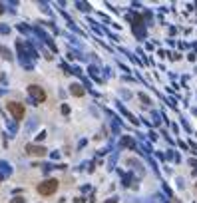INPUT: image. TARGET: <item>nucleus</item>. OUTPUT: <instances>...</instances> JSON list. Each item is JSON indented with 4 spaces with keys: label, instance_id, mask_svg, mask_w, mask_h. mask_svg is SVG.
<instances>
[{
    "label": "nucleus",
    "instance_id": "obj_12",
    "mask_svg": "<svg viewBox=\"0 0 197 203\" xmlns=\"http://www.w3.org/2000/svg\"><path fill=\"white\" fill-rule=\"evenodd\" d=\"M10 203H24V199H22V197H16V199H12Z\"/></svg>",
    "mask_w": 197,
    "mask_h": 203
},
{
    "label": "nucleus",
    "instance_id": "obj_11",
    "mask_svg": "<svg viewBox=\"0 0 197 203\" xmlns=\"http://www.w3.org/2000/svg\"><path fill=\"white\" fill-rule=\"evenodd\" d=\"M62 113H70V108H68V105H66V104L62 105Z\"/></svg>",
    "mask_w": 197,
    "mask_h": 203
},
{
    "label": "nucleus",
    "instance_id": "obj_9",
    "mask_svg": "<svg viewBox=\"0 0 197 203\" xmlns=\"http://www.w3.org/2000/svg\"><path fill=\"white\" fill-rule=\"evenodd\" d=\"M78 8H82V10H90V6H88V4H84V2H78Z\"/></svg>",
    "mask_w": 197,
    "mask_h": 203
},
{
    "label": "nucleus",
    "instance_id": "obj_7",
    "mask_svg": "<svg viewBox=\"0 0 197 203\" xmlns=\"http://www.w3.org/2000/svg\"><path fill=\"white\" fill-rule=\"evenodd\" d=\"M0 54H2L4 60H12V52L6 48V46H0Z\"/></svg>",
    "mask_w": 197,
    "mask_h": 203
},
{
    "label": "nucleus",
    "instance_id": "obj_5",
    "mask_svg": "<svg viewBox=\"0 0 197 203\" xmlns=\"http://www.w3.org/2000/svg\"><path fill=\"white\" fill-rule=\"evenodd\" d=\"M12 173V167H10V163H6V161H0V179H6L8 175Z\"/></svg>",
    "mask_w": 197,
    "mask_h": 203
},
{
    "label": "nucleus",
    "instance_id": "obj_2",
    "mask_svg": "<svg viewBox=\"0 0 197 203\" xmlns=\"http://www.w3.org/2000/svg\"><path fill=\"white\" fill-rule=\"evenodd\" d=\"M56 189H58V181L56 179H46V181H42V183L38 185L40 195H52V193H56Z\"/></svg>",
    "mask_w": 197,
    "mask_h": 203
},
{
    "label": "nucleus",
    "instance_id": "obj_4",
    "mask_svg": "<svg viewBox=\"0 0 197 203\" xmlns=\"http://www.w3.org/2000/svg\"><path fill=\"white\" fill-rule=\"evenodd\" d=\"M26 151H28L30 155H46V151H48V149H46V147H42V145H32V143H28V145H26Z\"/></svg>",
    "mask_w": 197,
    "mask_h": 203
},
{
    "label": "nucleus",
    "instance_id": "obj_8",
    "mask_svg": "<svg viewBox=\"0 0 197 203\" xmlns=\"http://www.w3.org/2000/svg\"><path fill=\"white\" fill-rule=\"evenodd\" d=\"M36 124H38V121L36 120H32V121H28V125H26V132H30L32 128H36Z\"/></svg>",
    "mask_w": 197,
    "mask_h": 203
},
{
    "label": "nucleus",
    "instance_id": "obj_13",
    "mask_svg": "<svg viewBox=\"0 0 197 203\" xmlns=\"http://www.w3.org/2000/svg\"><path fill=\"white\" fill-rule=\"evenodd\" d=\"M8 128H10V132H16V129H18V125H16V124H10Z\"/></svg>",
    "mask_w": 197,
    "mask_h": 203
},
{
    "label": "nucleus",
    "instance_id": "obj_6",
    "mask_svg": "<svg viewBox=\"0 0 197 203\" xmlns=\"http://www.w3.org/2000/svg\"><path fill=\"white\" fill-rule=\"evenodd\" d=\"M70 92H72L74 96H84V92H86V90H84L80 84H72V86H70Z\"/></svg>",
    "mask_w": 197,
    "mask_h": 203
},
{
    "label": "nucleus",
    "instance_id": "obj_3",
    "mask_svg": "<svg viewBox=\"0 0 197 203\" xmlns=\"http://www.w3.org/2000/svg\"><path fill=\"white\" fill-rule=\"evenodd\" d=\"M8 109H10L12 117H14L16 121L22 120V117H24V112H26V109H24V104H20V102H10V104H8Z\"/></svg>",
    "mask_w": 197,
    "mask_h": 203
},
{
    "label": "nucleus",
    "instance_id": "obj_10",
    "mask_svg": "<svg viewBox=\"0 0 197 203\" xmlns=\"http://www.w3.org/2000/svg\"><path fill=\"white\" fill-rule=\"evenodd\" d=\"M0 32H2V34H8V32H10V28H8V26H0Z\"/></svg>",
    "mask_w": 197,
    "mask_h": 203
},
{
    "label": "nucleus",
    "instance_id": "obj_14",
    "mask_svg": "<svg viewBox=\"0 0 197 203\" xmlns=\"http://www.w3.org/2000/svg\"><path fill=\"white\" fill-rule=\"evenodd\" d=\"M116 201H118V199H116V197H114V199H110V201H106V203H116Z\"/></svg>",
    "mask_w": 197,
    "mask_h": 203
},
{
    "label": "nucleus",
    "instance_id": "obj_15",
    "mask_svg": "<svg viewBox=\"0 0 197 203\" xmlns=\"http://www.w3.org/2000/svg\"><path fill=\"white\" fill-rule=\"evenodd\" d=\"M0 12H4V6H2V4H0Z\"/></svg>",
    "mask_w": 197,
    "mask_h": 203
},
{
    "label": "nucleus",
    "instance_id": "obj_1",
    "mask_svg": "<svg viewBox=\"0 0 197 203\" xmlns=\"http://www.w3.org/2000/svg\"><path fill=\"white\" fill-rule=\"evenodd\" d=\"M28 94H30V100H32L34 105H38V104H42V102L46 100L44 88H40L38 84H30V86H28Z\"/></svg>",
    "mask_w": 197,
    "mask_h": 203
}]
</instances>
